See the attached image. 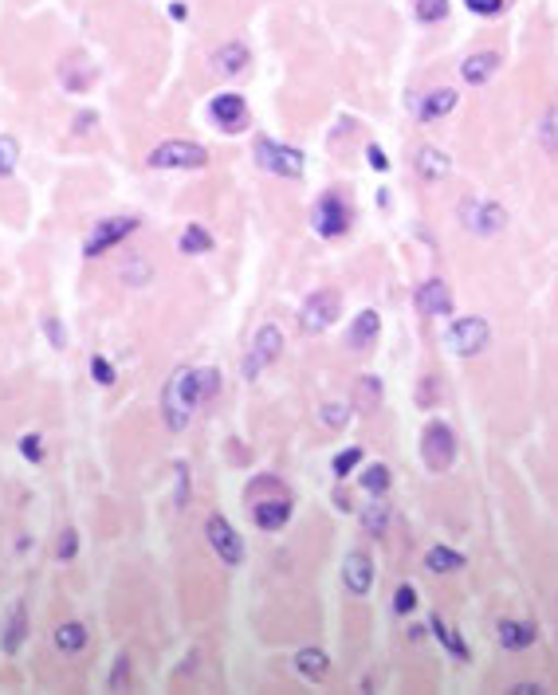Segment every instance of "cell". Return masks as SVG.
Listing matches in <instances>:
<instances>
[{"label":"cell","instance_id":"13","mask_svg":"<svg viewBox=\"0 0 558 695\" xmlns=\"http://www.w3.org/2000/svg\"><path fill=\"white\" fill-rule=\"evenodd\" d=\"M413 303H417L421 315L429 318H449L452 315V291L444 279H429V283L417 287V295H413Z\"/></svg>","mask_w":558,"mask_h":695},{"label":"cell","instance_id":"41","mask_svg":"<svg viewBox=\"0 0 558 695\" xmlns=\"http://www.w3.org/2000/svg\"><path fill=\"white\" fill-rule=\"evenodd\" d=\"M75 550H79V538H75V531H64V538H59V550H56V554H59V558H64V562H67V558H75Z\"/></svg>","mask_w":558,"mask_h":695},{"label":"cell","instance_id":"7","mask_svg":"<svg viewBox=\"0 0 558 695\" xmlns=\"http://www.w3.org/2000/svg\"><path fill=\"white\" fill-rule=\"evenodd\" d=\"M460 221L468 232L476 236H495L503 232V224H508V213H503V204L495 201H476V196H468V201H460Z\"/></svg>","mask_w":558,"mask_h":695},{"label":"cell","instance_id":"6","mask_svg":"<svg viewBox=\"0 0 558 695\" xmlns=\"http://www.w3.org/2000/svg\"><path fill=\"white\" fill-rule=\"evenodd\" d=\"M279 354H283V334H279V326H272V323L260 326L252 338V346H248V354H244V378L256 381Z\"/></svg>","mask_w":558,"mask_h":695},{"label":"cell","instance_id":"28","mask_svg":"<svg viewBox=\"0 0 558 695\" xmlns=\"http://www.w3.org/2000/svg\"><path fill=\"white\" fill-rule=\"evenodd\" d=\"M87 645V629L79 625V621H64V625L56 629V648L59 652H79Z\"/></svg>","mask_w":558,"mask_h":695},{"label":"cell","instance_id":"19","mask_svg":"<svg viewBox=\"0 0 558 695\" xmlns=\"http://www.w3.org/2000/svg\"><path fill=\"white\" fill-rule=\"evenodd\" d=\"M24 637H28V605L24 601H16L13 613H8V621H4V632H0V645H4V652H20Z\"/></svg>","mask_w":558,"mask_h":695},{"label":"cell","instance_id":"10","mask_svg":"<svg viewBox=\"0 0 558 695\" xmlns=\"http://www.w3.org/2000/svg\"><path fill=\"white\" fill-rule=\"evenodd\" d=\"M205 534H209V546L216 550V558H221L224 566H240L244 562V543H240L236 526L224 515H213L209 523H205Z\"/></svg>","mask_w":558,"mask_h":695},{"label":"cell","instance_id":"30","mask_svg":"<svg viewBox=\"0 0 558 695\" xmlns=\"http://www.w3.org/2000/svg\"><path fill=\"white\" fill-rule=\"evenodd\" d=\"M389 480H394V475H389L386 464H370V468L362 472V487H366L370 495H386L389 491Z\"/></svg>","mask_w":558,"mask_h":695},{"label":"cell","instance_id":"42","mask_svg":"<svg viewBox=\"0 0 558 695\" xmlns=\"http://www.w3.org/2000/svg\"><path fill=\"white\" fill-rule=\"evenodd\" d=\"M366 158H370V165H374V169H381V173L389 169V158H386V153H381L378 146H370V150H366Z\"/></svg>","mask_w":558,"mask_h":695},{"label":"cell","instance_id":"23","mask_svg":"<svg viewBox=\"0 0 558 695\" xmlns=\"http://www.w3.org/2000/svg\"><path fill=\"white\" fill-rule=\"evenodd\" d=\"M417 173L425 181H440L444 173H449V153H440L437 146H425L417 153Z\"/></svg>","mask_w":558,"mask_h":695},{"label":"cell","instance_id":"36","mask_svg":"<svg viewBox=\"0 0 558 695\" xmlns=\"http://www.w3.org/2000/svg\"><path fill=\"white\" fill-rule=\"evenodd\" d=\"M464 4H468L476 16H500L508 0H464Z\"/></svg>","mask_w":558,"mask_h":695},{"label":"cell","instance_id":"24","mask_svg":"<svg viewBox=\"0 0 558 695\" xmlns=\"http://www.w3.org/2000/svg\"><path fill=\"white\" fill-rule=\"evenodd\" d=\"M425 566L432 569V574H457V569L464 566V554H457V550H449V546H432L425 554Z\"/></svg>","mask_w":558,"mask_h":695},{"label":"cell","instance_id":"25","mask_svg":"<svg viewBox=\"0 0 558 695\" xmlns=\"http://www.w3.org/2000/svg\"><path fill=\"white\" fill-rule=\"evenodd\" d=\"M295 668L303 672L307 680H323L327 676V668H330V660H327V652L323 648H303L295 656Z\"/></svg>","mask_w":558,"mask_h":695},{"label":"cell","instance_id":"9","mask_svg":"<svg viewBox=\"0 0 558 695\" xmlns=\"http://www.w3.org/2000/svg\"><path fill=\"white\" fill-rule=\"evenodd\" d=\"M138 232V216H107V221H99L95 224V232L87 236V244H83V252H87L91 259L102 256V252H110L115 244H122L126 236Z\"/></svg>","mask_w":558,"mask_h":695},{"label":"cell","instance_id":"16","mask_svg":"<svg viewBox=\"0 0 558 695\" xmlns=\"http://www.w3.org/2000/svg\"><path fill=\"white\" fill-rule=\"evenodd\" d=\"M252 518L260 531H279V526H287V518H292V500H287V495H275V500H267V503H256Z\"/></svg>","mask_w":558,"mask_h":695},{"label":"cell","instance_id":"40","mask_svg":"<svg viewBox=\"0 0 558 695\" xmlns=\"http://www.w3.org/2000/svg\"><path fill=\"white\" fill-rule=\"evenodd\" d=\"M323 421L330 424V429H343V424L350 421V413L343 409V404H327V409H323Z\"/></svg>","mask_w":558,"mask_h":695},{"label":"cell","instance_id":"21","mask_svg":"<svg viewBox=\"0 0 558 695\" xmlns=\"http://www.w3.org/2000/svg\"><path fill=\"white\" fill-rule=\"evenodd\" d=\"M495 637H500L503 648H527L539 640V629L527 625V621H500V632H495Z\"/></svg>","mask_w":558,"mask_h":695},{"label":"cell","instance_id":"14","mask_svg":"<svg viewBox=\"0 0 558 695\" xmlns=\"http://www.w3.org/2000/svg\"><path fill=\"white\" fill-rule=\"evenodd\" d=\"M343 582L354 597H366L370 586H374V558L366 554V550H354V554H346L343 562Z\"/></svg>","mask_w":558,"mask_h":695},{"label":"cell","instance_id":"35","mask_svg":"<svg viewBox=\"0 0 558 695\" xmlns=\"http://www.w3.org/2000/svg\"><path fill=\"white\" fill-rule=\"evenodd\" d=\"M91 378H95V386H115V366L107 358H91Z\"/></svg>","mask_w":558,"mask_h":695},{"label":"cell","instance_id":"31","mask_svg":"<svg viewBox=\"0 0 558 695\" xmlns=\"http://www.w3.org/2000/svg\"><path fill=\"white\" fill-rule=\"evenodd\" d=\"M358 464H362V448H358V444H350V448H343V452L335 456V464H330V468H335L338 480H346V475L354 472Z\"/></svg>","mask_w":558,"mask_h":695},{"label":"cell","instance_id":"37","mask_svg":"<svg viewBox=\"0 0 558 695\" xmlns=\"http://www.w3.org/2000/svg\"><path fill=\"white\" fill-rule=\"evenodd\" d=\"M44 330H48V338H51V346H56V350H64V346H67V334H64V326H59V318H56V315H48V318H44Z\"/></svg>","mask_w":558,"mask_h":695},{"label":"cell","instance_id":"4","mask_svg":"<svg viewBox=\"0 0 558 695\" xmlns=\"http://www.w3.org/2000/svg\"><path fill=\"white\" fill-rule=\"evenodd\" d=\"M252 158L267 173H275V178H292V181L303 178V153L295 146H283V142H272V138H256Z\"/></svg>","mask_w":558,"mask_h":695},{"label":"cell","instance_id":"32","mask_svg":"<svg viewBox=\"0 0 558 695\" xmlns=\"http://www.w3.org/2000/svg\"><path fill=\"white\" fill-rule=\"evenodd\" d=\"M417 16L425 24H437V20L449 16V0H417Z\"/></svg>","mask_w":558,"mask_h":695},{"label":"cell","instance_id":"43","mask_svg":"<svg viewBox=\"0 0 558 695\" xmlns=\"http://www.w3.org/2000/svg\"><path fill=\"white\" fill-rule=\"evenodd\" d=\"M91 122H95V114H91V110H87V114H79V118H75V134H87V130H91Z\"/></svg>","mask_w":558,"mask_h":695},{"label":"cell","instance_id":"26","mask_svg":"<svg viewBox=\"0 0 558 695\" xmlns=\"http://www.w3.org/2000/svg\"><path fill=\"white\" fill-rule=\"evenodd\" d=\"M178 248H181L185 256H205V252H213V236L205 232L201 224H189V228H185V232H181Z\"/></svg>","mask_w":558,"mask_h":695},{"label":"cell","instance_id":"39","mask_svg":"<svg viewBox=\"0 0 558 695\" xmlns=\"http://www.w3.org/2000/svg\"><path fill=\"white\" fill-rule=\"evenodd\" d=\"M126 680H130V656H118V664H115V676H110V691L126 688Z\"/></svg>","mask_w":558,"mask_h":695},{"label":"cell","instance_id":"22","mask_svg":"<svg viewBox=\"0 0 558 695\" xmlns=\"http://www.w3.org/2000/svg\"><path fill=\"white\" fill-rule=\"evenodd\" d=\"M386 526H389V503L381 500V495H374V503L362 511V531H366L370 538H381L386 534Z\"/></svg>","mask_w":558,"mask_h":695},{"label":"cell","instance_id":"17","mask_svg":"<svg viewBox=\"0 0 558 695\" xmlns=\"http://www.w3.org/2000/svg\"><path fill=\"white\" fill-rule=\"evenodd\" d=\"M381 334V315L378 310H358L354 323H350V346L354 350H370Z\"/></svg>","mask_w":558,"mask_h":695},{"label":"cell","instance_id":"44","mask_svg":"<svg viewBox=\"0 0 558 695\" xmlns=\"http://www.w3.org/2000/svg\"><path fill=\"white\" fill-rule=\"evenodd\" d=\"M515 695H539L543 688H539V683H519V688H511Z\"/></svg>","mask_w":558,"mask_h":695},{"label":"cell","instance_id":"15","mask_svg":"<svg viewBox=\"0 0 558 695\" xmlns=\"http://www.w3.org/2000/svg\"><path fill=\"white\" fill-rule=\"evenodd\" d=\"M500 51H476V56H468L460 64V75H464V83H472V87H484L495 71H500Z\"/></svg>","mask_w":558,"mask_h":695},{"label":"cell","instance_id":"3","mask_svg":"<svg viewBox=\"0 0 558 695\" xmlns=\"http://www.w3.org/2000/svg\"><path fill=\"white\" fill-rule=\"evenodd\" d=\"M421 456H425L429 472H449L457 464V432L449 429L444 421H429L425 432H421Z\"/></svg>","mask_w":558,"mask_h":695},{"label":"cell","instance_id":"20","mask_svg":"<svg viewBox=\"0 0 558 695\" xmlns=\"http://www.w3.org/2000/svg\"><path fill=\"white\" fill-rule=\"evenodd\" d=\"M248 59H252V56H248V48L236 44V39L213 51V67L221 71V75H240V71L248 67Z\"/></svg>","mask_w":558,"mask_h":695},{"label":"cell","instance_id":"12","mask_svg":"<svg viewBox=\"0 0 558 695\" xmlns=\"http://www.w3.org/2000/svg\"><path fill=\"white\" fill-rule=\"evenodd\" d=\"M209 118H213V126H221V130H229V134H240L248 126V107H244L240 95L224 91V95H213Z\"/></svg>","mask_w":558,"mask_h":695},{"label":"cell","instance_id":"11","mask_svg":"<svg viewBox=\"0 0 558 695\" xmlns=\"http://www.w3.org/2000/svg\"><path fill=\"white\" fill-rule=\"evenodd\" d=\"M315 232L327 236V240L350 232V209L343 204V196H338V193H327L323 201L315 204Z\"/></svg>","mask_w":558,"mask_h":695},{"label":"cell","instance_id":"33","mask_svg":"<svg viewBox=\"0 0 558 695\" xmlns=\"http://www.w3.org/2000/svg\"><path fill=\"white\" fill-rule=\"evenodd\" d=\"M20 452H24V460L39 464V460H44V437H39V432H28V437H20Z\"/></svg>","mask_w":558,"mask_h":695},{"label":"cell","instance_id":"18","mask_svg":"<svg viewBox=\"0 0 558 695\" xmlns=\"http://www.w3.org/2000/svg\"><path fill=\"white\" fill-rule=\"evenodd\" d=\"M452 110H457V91H452V87H437V91H429L425 102L417 107V118L421 122H437V118H444V114H452Z\"/></svg>","mask_w":558,"mask_h":695},{"label":"cell","instance_id":"5","mask_svg":"<svg viewBox=\"0 0 558 695\" xmlns=\"http://www.w3.org/2000/svg\"><path fill=\"white\" fill-rule=\"evenodd\" d=\"M488 338H492V330H488V323H484L480 315L457 318V323L449 326V334H444V342H449V350L457 358H476L480 350L488 346Z\"/></svg>","mask_w":558,"mask_h":695},{"label":"cell","instance_id":"38","mask_svg":"<svg viewBox=\"0 0 558 695\" xmlns=\"http://www.w3.org/2000/svg\"><path fill=\"white\" fill-rule=\"evenodd\" d=\"M539 138H543V150H546V153H554V110H546V114H543Z\"/></svg>","mask_w":558,"mask_h":695},{"label":"cell","instance_id":"29","mask_svg":"<svg viewBox=\"0 0 558 695\" xmlns=\"http://www.w3.org/2000/svg\"><path fill=\"white\" fill-rule=\"evenodd\" d=\"M16 161H20V142L13 138V134H0V181L13 178Z\"/></svg>","mask_w":558,"mask_h":695},{"label":"cell","instance_id":"27","mask_svg":"<svg viewBox=\"0 0 558 695\" xmlns=\"http://www.w3.org/2000/svg\"><path fill=\"white\" fill-rule=\"evenodd\" d=\"M429 629L437 632V640H440V645L449 648V652H452V656H457V660H468V648H464V640L457 637V629H452V625H449V621H444V617H432V621H429Z\"/></svg>","mask_w":558,"mask_h":695},{"label":"cell","instance_id":"34","mask_svg":"<svg viewBox=\"0 0 558 695\" xmlns=\"http://www.w3.org/2000/svg\"><path fill=\"white\" fill-rule=\"evenodd\" d=\"M413 609H417V589L413 586H397V594H394V613H413Z\"/></svg>","mask_w":558,"mask_h":695},{"label":"cell","instance_id":"8","mask_svg":"<svg viewBox=\"0 0 558 695\" xmlns=\"http://www.w3.org/2000/svg\"><path fill=\"white\" fill-rule=\"evenodd\" d=\"M338 315H343V299H338V291H315V295H307L303 310H299V326H303L307 334H323Z\"/></svg>","mask_w":558,"mask_h":695},{"label":"cell","instance_id":"2","mask_svg":"<svg viewBox=\"0 0 558 695\" xmlns=\"http://www.w3.org/2000/svg\"><path fill=\"white\" fill-rule=\"evenodd\" d=\"M146 165L150 169H205V165H209V150L197 146V142L170 138V142H161V146L150 150Z\"/></svg>","mask_w":558,"mask_h":695},{"label":"cell","instance_id":"1","mask_svg":"<svg viewBox=\"0 0 558 695\" xmlns=\"http://www.w3.org/2000/svg\"><path fill=\"white\" fill-rule=\"evenodd\" d=\"M205 401L201 393V369H173L170 381H165L161 389V421L170 424L173 432H185L193 424V413H197V404Z\"/></svg>","mask_w":558,"mask_h":695}]
</instances>
